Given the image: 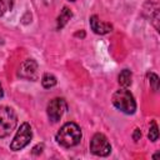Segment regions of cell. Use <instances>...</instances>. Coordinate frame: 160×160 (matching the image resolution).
<instances>
[{
	"instance_id": "obj_12",
	"label": "cell",
	"mask_w": 160,
	"mask_h": 160,
	"mask_svg": "<svg viewBox=\"0 0 160 160\" xmlns=\"http://www.w3.org/2000/svg\"><path fill=\"white\" fill-rule=\"evenodd\" d=\"M148 138L149 140L151 141H156L159 139V129H158V125H156V121H151L150 124V128H149V132H148Z\"/></svg>"
},
{
	"instance_id": "obj_1",
	"label": "cell",
	"mask_w": 160,
	"mask_h": 160,
	"mask_svg": "<svg viewBox=\"0 0 160 160\" xmlns=\"http://www.w3.org/2000/svg\"><path fill=\"white\" fill-rule=\"evenodd\" d=\"M81 130L75 122H65L60 130L56 132L55 139L56 142L64 148L76 146L81 140Z\"/></svg>"
},
{
	"instance_id": "obj_3",
	"label": "cell",
	"mask_w": 160,
	"mask_h": 160,
	"mask_svg": "<svg viewBox=\"0 0 160 160\" xmlns=\"http://www.w3.org/2000/svg\"><path fill=\"white\" fill-rule=\"evenodd\" d=\"M18 124V116L15 111L9 106H0V139L9 136Z\"/></svg>"
},
{
	"instance_id": "obj_4",
	"label": "cell",
	"mask_w": 160,
	"mask_h": 160,
	"mask_svg": "<svg viewBox=\"0 0 160 160\" xmlns=\"http://www.w3.org/2000/svg\"><path fill=\"white\" fill-rule=\"evenodd\" d=\"M32 138V131H31V126L29 122H22L20 125V128L18 129L14 139L10 142V149L12 151H19L21 149H24L31 140Z\"/></svg>"
},
{
	"instance_id": "obj_9",
	"label": "cell",
	"mask_w": 160,
	"mask_h": 160,
	"mask_svg": "<svg viewBox=\"0 0 160 160\" xmlns=\"http://www.w3.org/2000/svg\"><path fill=\"white\" fill-rule=\"evenodd\" d=\"M72 18V12H71V10L68 8V6H64L62 9H61V11H60V15L58 16V20H56V28L60 30V29H62L68 22H69V20Z\"/></svg>"
},
{
	"instance_id": "obj_2",
	"label": "cell",
	"mask_w": 160,
	"mask_h": 160,
	"mask_svg": "<svg viewBox=\"0 0 160 160\" xmlns=\"http://www.w3.org/2000/svg\"><path fill=\"white\" fill-rule=\"evenodd\" d=\"M111 102L112 105L120 110L124 114H134L136 110V101L132 96V94L128 90V88H121L119 90H116L112 94L111 98Z\"/></svg>"
},
{
	"instance_id": "obj_14",
	"label": "cell",
	"mask_w": 160,
	"mask_h": 160,
	"mask_svg": "<svg viewBox=\"0 0 160 160\" xmlns=\"http://www.w3.org/2000/svg\"><path fill=\"white\" fill-rule=\"evenodd\" d=\"M148 76H149L150 86L152 88V90H154V91H158V89H159V76H158L156 74H154V72L148 74Z\"/></svg>"
},
{
	"instance_id": "obj_17",
	"label": "cell",
	"mask_w": 160,
	"mask_h": 160,
	"mask_svg": "<svg viewBox=\"0 0 160 160\" xmlns=\"http://www.w3.org/2000/svg\"><path fill=\"white\" fill-rule=\"evenodd\" d=\"M4 96V90H2V86H1V84H0V99Z\"/></svg>"
},
{
	"instance_id": "obj_6",
	"label": "cell",
	"mask_w": 160,
	"mask_h": 160,
	"mask_svg": "<svg viewBox=\"0 0 160 160\" xmlns=\"http://www.w3.org/2000/svg\"><path fill=\"white\" fill-rule=\"evenodd\" d=\"M66 110H68L66 101L62 98H55V99L50 100V102L48 104V108H46L48 118L52 122H56L61 119V116L64 115V112Z\"/></svg>"
},
{
	"instance_id": "obj_10",
	"label": "cell",
	"mask_w": 160,
	"mask_h": 160,
	"mask_svg": "<svg viewBox=\"0 0 160 160\" xmlns=\"http://www.w3.org/2000/svg\"><path fill=\"white\" fill-rule=\"evenodd\" d=\"M119 85L121 88H129L132 82V74L129 69H124L120 74H119Z\"/></svg>"
},
{
	"instance_id": "obj_5",
	"label": "cell",
	"mask_w": 160,
	"mask_h": 160,
	"mask_svg": "<svg viewBox=\"0 0 160 160\" xmlns=\"http://www.w3.org/2000/svg\"><path fill=\"white\" fill-rule=\"evenodd\" d=\"M90 151L96 156H108L111 151V145L108 138L101 132L94 134L90 141Z\"/></svg>"
},
{
	"instance_id": "obj_11",
	"label": "cell",
	"mask_w": 160,
	"mask_h": 160,
	"mask_svg": "<svg viewBox=\"0 0 160 160\" xmlns=\"http://www.w3.org/2000/svg\"><path fill=\"white\" fill-rule=\"evenodd\" d=\"M56 82H58V80H56V78H55L52 74L46 72V74H44L42 78H41V85H42L45 89H51V88H54V86L56 85Z\"/></svg>"
},
{
	"instance_id": "obj_15",
	"label": "cell",
	"mask_w": 160,
	"mask_h": 160,
	"mask_svg": "<svg viewBox=\"0 0 160 160\" xmlns=\"http://www.w3.org/2000/svg\"><path fill=\"white\" fill-rule=\"evenodd\" d=\"M42 149H44V144H38L36 146L32 148V151H31V152H32L34 155H38V154H41Z\"/></svg>"
},
{
	"instance_id": "obj_16",
	"label": "cell",
	"mask_w": 160,
	"mask_h": 160,
	"mask_svg": "<svg viewBox=\"0 0 160 160\" xmlns=\"http://www.w3.org/2000/svg\"><path fill=\"white\" fill-rule=\"evenodd\" d=\"M140 138H141V131H140V129H135L134 130V134H132V139L135 140V141H139L140 140Z\"/></svg>"
},
{
	"instance_id": "obj_13",
	"label": "cell",
	"mask_w": 160,
	"mask_h": 160,
	"mask_svg": "<svg viewBox=\"0 0 160 160\" xmlns=\"http://www.w3.org/2000/svg\"><path fill=\"white\" fill-rule=\"evenodd\" d=\"M14 6V0H0V16L9 12Z\"/></svg>"
},
{
	"instance_id": "obj_7",
	"label": "cell",
	"mask_w": 160,
	"mask_h": 160,
	"mask_svg": "<svg viewBox=\"0 0 160 160\" xmlns=\"http://www.w3.org/2000/svg\"><path fill=\"white\" fill-rule=\"evenodd\" d=\"M39 66H38V62L34 60V59H26L21 62L20 68H19V71H18V75L21 78V79H25V80H36L38 76H39Z\"/></svg>"
},
{
	"instance_id": "obj_18",
	"label": "cell",
	"mask_w": 160,
	"mask_h": 160,
	"mask_svg": "<svg viewBox=\"0 0 160 160\" xmlns=\"http://www.w3.org/2000/svg\"><path fill=\"white\" fill-rule=\"evenodd\" d=\"M69 1H75V0H69Z\"/></svg>"
},
{
	"instance_id": "obj_8",
	"label": "cell",
	"mask_w": 160,
	"mask_h": 160,
	"mask_svg": "<svg viewBox=\"0 0 160 160\" xmlns=\"http://www.w3.org/2000/svg\"><path fill=\"white\" fill-rule=\"evenodd\" d=\"M90 28L95 34H99V35H105L112 31V25L109 22L101 21L98 15L90 16Z\"/></svg>"
}]
</instances>
